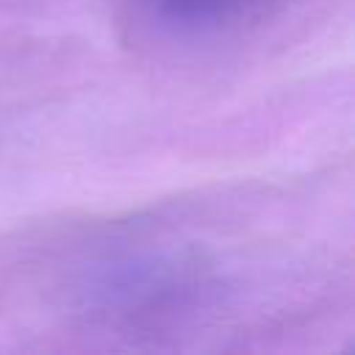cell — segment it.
Wrapping results in <instances>:
<instances>
[{
	"mask_svg": "<svg viewBox=\"0 0 355 355\" xmlns=\"http://www.w3.org/2000/svg\"><path fill=\"white\" fill-rule=\"evenodd\" d=\"M277 0H141L144 11L175 33H211L255 19Z\"/></svg>",
	"mask_w": 355,
	"mask_h": 355,
	"instance_id": "1",
	"label": "cell"
}]
</instances>
